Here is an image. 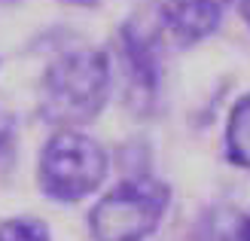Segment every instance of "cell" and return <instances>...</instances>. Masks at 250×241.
Wrapping results in <instances>:
<instances>
[{
    "instance_id": "obj_7",
    "label": "cell",
    "mask_w": 250,
    "mask_h": 241,
    "mask_svg": "<svg viewBox=\"0 0 250 241\" xmlns=\"http://www.w3.org/2000/svg\"><path fill=\"white\" fill-rule=\"evenodd\" d=\"M226 159L250 171V92L235 101L226 122Z\"/></svg>"
},
{
    "instance_id": "obj_1",
    "label": "cell",
    "mask_w": 250,
    "mask_h": 241,
    "mask_svg": "<svg viewBox=\"0 0 250 241\" xmlns=\"http://www.w3.org/2000/svg\"><path fill=\"white\" fill-rule=\"evenodd\" d=\"M113 88V65L101 49L58 55L40 80V113L58 129H77L104 110Z\"/></svg>"
},
{
    "instance_id": "obj_4",
    "label": "cell",
    "mask_w": 250,
    "mask_h": 241,
    "mask_svg": "<svg viewBox=\"0 0 250 241\" xmlns=\"http://www.w3.org/2000/svg\"><path fill=\"white\" fill-rule=\"evenodd\" d=\"M119 67L125 77V98L134 110L146 113L159 98L162 86V61L156 34L149 28H141L137 22H128L119 31Z\"/></svg>"
},
{
    "instance_id": "obj_3",
    "label": "cell",
    "mask_w": 250,
    "mask_h": 241,
    "mask_svg": "<svg viewBox=\"0 0 250 241\" xmlns=\"http://www.w3.org/2000/svg\"><path fill=\"white\" fill-rule=\"evenodd\" d=\"M107 177V153L80 129H58L40 150L37 180L52 201H80Z\"/></svg>"
},
{
    "instance_id": "obj_6",
    "label": "cell",
    "mask_w": 250,
    "mask_h": 241,
    "mask_svg": "<svg viewBox=\"0 0 250 241\" xmlns=\"http://www.w3.org/2000/svg\"><path fill=\"white\" fill-rule=\"evenodd\" d=\"M192 241H250V211L238 205H214L198 217Z\"/></svg>"
},
{
    "instance_id": "obj_9",
    "label": "cell",
    "mask_w": 250,
    "mask_h": 241,
    "mask_svg": "<svg viewBox=\"0 0 250 241\" xmlns=\"http://www.w3.org/2000/svg\"><path fill=\"white\" fill-rule=\"evenodd\" d=\"M238 12H241V19L247 22V28H250V0H238Z\"/></svg>"
},
{
    "instance_id": "obj_5",
    "label": "cell",
    "mask_w": 250,
    "mask_h": 241,
    "mask_svg": "<svg viewBox=\"0 0 250 241\" xmlns=\"http://www.w3.org/2000/svg\"><path fill=\"white\" fill-rule=\"evenodd\" d=\"M238 0H162L159 22L174 46H195L220 28L226 9Z\"/></svg>"
},
{
    "instance_id": "obj_8",
    "label": "cell",
    "mask_w": 250,
    "mask_h": 241,
    "mask_svg": "<svg viewBox=\"0 0 250 241\" xmlns=\"http://www.w3.org/2000/svg\"><path fill=\"white\" fill-rule=\"evenodd\" d=\"M0 241H49V229L34 217H12L0 223Z\"/></svg>"
},
{
    "instance_id": "obj_10",
    "label": "cell",
    "mask_w": 250,
    "mask_h": 241,
    "mask_svg": "<svg viewBox=\"0 0 250 241\" xmlns=\"http://www.w3.org/2000/svg\"><path fill=\"white\" fill-rule=\"evenodd\" d=\"M64 3H70V6H83V9H89V6H98L101 0H64Z\"/></svg>"
},
{
    "instance_id": "obj_2",
    "label": "cell",
    "mask_w": 250,
    "mask_h": 241,
    "mask_svg": "<svg viewBox=\"0 0 250 241\" xmlns=\"http://www.w3.org/2000/svg\"><path fill=\"white\" fill-rule=\"evenodd\" d=\"M171 205V189L156 177L137 174L113 186L89 211L95 241H146Z\"/></svg>"
}]
</instances>
